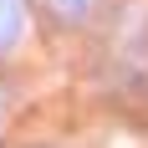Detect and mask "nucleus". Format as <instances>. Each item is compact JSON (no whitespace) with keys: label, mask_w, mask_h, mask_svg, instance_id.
Returning <instances> with one entry per match:
<instances>
[{"label":"nucleus","mask_w":148,"mask_h":148,"mask_svg":"<svg viewBox=\"0 0 148 148\" xmlns=\"http://www.w3.org/2000/svg\"><path fill=\"white\" fill-rule=\"evenodd\" d=\"M26 15H31V0H0V56H10L26 41Z\"/></svg>","instance_id":"f257e3e1"},{"label":"nucleus","mask_w":148,"mask_h":148,"mask_svg":"<svg viewBox=\"0 0 148 148\" xmlns=\"http://www.w3.org/2000/svg\"><path fill=\"white\" fill-rule=\"evenodd\" d=\"M51 5V15H56L61 26H77V21H87V10H92V0H46Z\"/></svg>","instance_id":"f03ea898"},{"label":"nucleus","mask_w":148,"mask_h":148,"mask_svg":"<svg viewBox=\"0 0 148 148\" xmlns=\"http://www.w3.org/2000/svg\"><path fill=\"white\" fill-rule=\"evenodd\" d=\"M0 112H5V92H0Z\"/></svg>","instance_id":"7ed1b4c3"}]
</instances>
